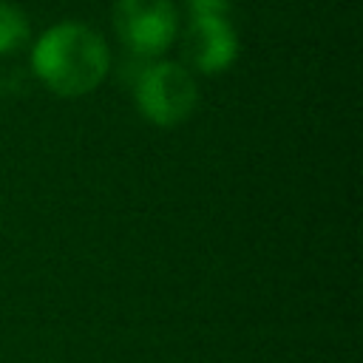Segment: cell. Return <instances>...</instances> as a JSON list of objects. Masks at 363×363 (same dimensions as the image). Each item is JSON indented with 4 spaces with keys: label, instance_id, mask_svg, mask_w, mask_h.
I'll list each match as a JSON object with an SVG mask.
<instances>
[{
    "label": "cell",
    "instance_id": "obj_1",
    "mask_svg": "<svg viewBox=\"0 0 363 363\" xmlns=\"http://www.w3.org/2000/svg\"><path fill=\"white\" fill-rule=\"evenodd\" d=\"M105 40L82 23H60L48 28L31 54L34 74L62 96L94 91L108 74Z\"/></svg>",
    "mask_w": 363,
    "mask_h": 363
},
{
    "label": "cell",
    "instance_id": "obj_2",
    "mask_svg": "<svg viewBox=\"0 0 363 363\" xmlns=\"http://www.w3.org/2000/svg\"><path fill=\"white\" fill-rule=\"evenodd\" d=\"M196 79L179 62H150L136 79L139 111L162 128L184 122L196 108Z\"/></svg>",
    "mask_w": 363,
    "mask_h": 363
},
{
    "label": "cell",
    "instance_id": "obj_3",
    "mask_svg": "<svg viewBox=\"0 0 363 363\" xmlns=\"http://www.w3.org/2000/svg\"><path fill=\"white\" fill-rule=\"evenodd\" d=\"M187 51L193 65L207 74L233 65L238 54V37L230 23V0H187Z\"/></svg>",
    "mask_w": 363,
    "mask_h": 363
},
{
    "label": "cell",
    "instance_id": "obj_4",
    "mask_svg": "<svg viewBox=\"0 0 363 363\" xmlns=\"http://www.w3.org/2000/svg\"><path fill=\"white\" fill-rule=\"evenodd\" d=\"M113 20L122 43L139 57L162 54L179 28L173 0H119Z\"/></svg>",
    "mask_w": 363,
    "mask_h": 363
},
{
    "label": "cell",
    "instance_id": "obj_5",
    "mask_svg": "<svg viewBox=\"0 0 363 363\" xmlns=\"http://www.w3.org/2000/svg\"><path fill=\"white\" fill-rule=\"evenodd\" d=\"M26 40H28V20H26V14L17 6L0 0V54L17 51Z\"/></svg>",
    "mask_w": 363,
    "mask_h": 363
}]
</instances>
